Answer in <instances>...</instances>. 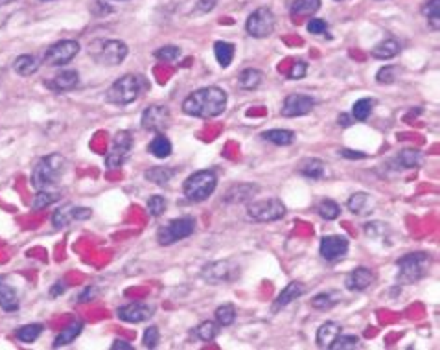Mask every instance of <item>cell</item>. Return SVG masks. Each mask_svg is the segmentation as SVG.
Listing matches in <instances>:
<instances>
[{"mask_svg": "<svg viewBox=\"0 0 440 350\" xmlns=\"http://www.w3.org/2000/svg\"><path fill=\"white\" fill-rule=\"evenodd\" d=\"M227 92L220 87H203L184 98L183 113L193 119H215L227 109Z\"/></svg>", "mask_w": 440, "mask_h": 350, "instance_id": "6da1fadb", "label": "cell"}, {"mask_svg": "<svg viewBox=\"0 0 440 350\" xmlns=\"http://www.w3.org/2000/svg\"><path fill=\"white\" fill-rule=\"evenodd\" d=\"M67 170V161L60 153H50L35 164L32 172V186L35 190L54 189Z\"/></svg>", "mask_w": 440, "mask_h": 350, "instance_id": "7a4b0ae2", "label": "cell"}, {"mask_svg": "<svg viewBox=\"0 0 440 350\" xmlns=\"http://www.w3.org/2000/svg\"><path fill=\"white\" fill-rule=\"evenodd\" d=\"M398 282L400 284H416L430 273L431 256L428 253H409L403 254L402 259L396 260Z\"/></svg>", "mask_w": 440, "mask_h": 350, "instance_id": "3957f363", "label": "cell"}, {"mask_svg": "<svg viewBox=\"0 0 440 350\" xmlns=\"http://www.w3.org/2000/svg\"><path fill=\"white\" fill-rule=\"evenodd\" d=\"M142 87H144V81H142L140 76L125 74L109 87L107 92H105V100L109 103H113V105L124 107V105L133 103L140 96Z\"/></svg>", "mask_w": 440, "mask_h": 350, "instance_id": "277c9868", "label": "cell"}, {"mask_svg": "<svg viewBox=\"0 0 440 350\" xmlns=\"http://www.w3.org/2000/svg\"><path fill=\"white\" fill-rule=\"evenodd\" d=\"M218 189V175L212 170H199L192 173L183 184V194L186 200L193 203H201V201L209 200L210 195L214 194Z\"/></svg>", "mask_w": 440, "mask_h": 350, "instance_id": "5b68a950", "label": "cell"}, {"mask_svg": "<svg viewBox=\"0 0 440 350\" xmlns=\"http://www.w3.org/2000/svg\"><path fill=\"white\" fill-rule=\"evenodd\" d=\"M193 231H195V220L190 216H183V218H177V220H172L166 225H162L157 231V240L161 245H172V243L192 236Z\"/></svg>", "mask_w": 440, "mask_h": 350, "instance_id": "8992f818", "label": "cell"}, {"mask_svg": "<svg viewBox=\"0 0 440 350\" xmlns=\"http://www.w3.org/2000/svg\"><path fill=\"white\" fill-rule=\"evenodd\" d=\"M98 46L100 49H92L91 54L92 58L102 63V65L107 67H116L120 63H124V60L127 58L129 49L124 41H118V39H107V41H98Z\"/></svg>", "mask_w": 440, "mask_h": 350, "instance_id": "52a82bcc", "label": "cell"}, {"mask_svg": "<svg viewBox=\"0 0 440 350\" xmlns=\"http://www.w3.org/2000/svg\"><path fill=\"white\" fill-rule=\"evenodd\" d=\"M274 26H276V19L269 8H258L245 21V32L254 39H265L273 35Z\"/></svg>", "mask_w": 440, "mask_h": 350, "instance_id": "ba28073f", "label": "cell"}, {"mask_svg": "<svg viewBox=\"0 0 440 350\" xmlns=\"http://www.w3.org/2000/svg\"><path fill=\"white\" fill-rule=\"evenodd\" d=\"M131 151H133V135L125 130L118 131V133L113 137L109 153L107 157H105L107 170H118V168L124 166V162L129 159Z\"/></svg>", "mask_w": 440, "mask_h": 350, "instance_id": "9c48e42d", "label": "cell"}, {"mask_svg": "<svg viewBox=\"0 0 440 350\" xmlns=\"http://www.w3.org/2000/svg\"><path fill=\"white\" fill-rule=\"evenodd\" d=\"M247 214L251 220L262 221V223H267V221H276L280 218H284L285 214V205L279 198H267V200L252 201L247 205Z\"/></svg>", "mask_w": 440, "mask_h": 350, "instance_id": "30bf717a", "label": "cell"}, {"mask_svg": "<svg viewBox=\"0 0 440 350\" xmlns=\"http://www.w3.org/2000/svg\"><path fill=\"white\" fill-rule=\"evenodd\" d=\"M80 52V44L72 39H63L58 41L44 52V63L50 67H63L74 60Z\"/></svg>", "mask_w": 440, "mask_h": 350, "instance_id": "8fae6325", "label": "cell"}, {"mask_svg": "<svg viewBox=\"0 0 440 350\" xmlns=\"http://www.w3.org/2000/svg\"><path fill=\"white\" fill-rule=\"evenodd\" d=\"M172 124V113L166 105H151L142 113L140 125L151 133H164Z\"/></svg>", "mask_w": 440, "mask_h": 350, "instance_id": "7c38bea8", "label": "cell"}, {"mask_svg": "<svg viewBox=\"0 0 440 350\" xmlns=\"http://www.w3.org/2000/svg\"><path fill=\"white\" fill-rule=\"evenodd\" d=\"M203 279H206L210 284H225L238 279V265L231 260H220L212 262L204 268Z\"/></svg>", "mask_w": 440, "mask_h": 350, "instance_id": "4fadbf2b", "label": "cell"}, {"mask_svg": "<svg viewBox=\"0 0 440 350\" xmlns=\"http://www.w3.org/2000/svg\"><path fill=\"white\" fill-rule=\"evenodd\" d=\"M315 107V100L308 94H290L285 96L280 114L285 119H297V116H304L310 114Z\"/></svg>", "mask_w": 440, "mask_h": 350, "instance_id": "5bb4252c", "label": "cell"}, {"mask_svg": "<svg viewBox=\"0 0 440 350\" xmlns=\"http://www.w3.org/2000/svg\"><path fill=\"white\" fill-rule=\"evenodd\" d=\"M349 240L346 236H339V234H330V236H322L321 245H319V253L328 262H335V260L343 259L344 254L349 253Z\"/></svg>", "mask_w": 440, "mask_h": 350, "instance_id": "9a60e30c", "label": "cell"}, {"mask_svg": "<svg viewBox=\"0 0 440 350\" xmlns=\"http://www.w3.org/2000/svg\"><path fill=\"white\" fill-rule=\"evenodd\" d=\"M116 315H118L124 323H144L153 315V308L144 304V302H131V304H125V306H120L116 310Z\"/></svg>", "mask_w": 440, "mask_h": 350, "instance_id": "2e32d148", "label": "cell"}, {"mask_svg": "<svg viewBox=\"0 0 440 350\" xmlns=\"http://www.w3.org/2000/svg\"><path fill=\"white\" fill-rule=\"evenodd\" d=\"M374 282H376V273L369 268H358V270L350 271L344 279V286L350 291H365Z\"/></svg>", "mask_w": 440, "mask_h": 350, "instance_id": "e0dca14e", "label": "cell"}, {"mask_svg": "<svg viewBox=\"0 0 440 350\" xmlns=\"http://www.w3.org/2000/svg\"><path fill=\"white\" fill-rule=\"evenodd\" d=\"M260 186L258 184L251 183H238L232 184L231 189L225 192V198L223 201L225 203H231V205H240V203H249L252 200V195L258 194Z\"/></svg>", "mask_w": 440, "mask_h": 350, "instance_id": "ac0fdd59", "label": "cell"}, {"mask_svg": "<svg viewBox=\"0 0 440 350\" xmlns=\"http://www.w3.org/2000/svg\"><path fill=\"white\" fill-rule=\"evenodd\" d=\"M304 293H306V288H304L302 282H290L284 290L280 291L279 297L274 299L273 306H271V312H279V310H282V308H285L288 304H291V302L304 295Z\"/></svg>", "mask_w": 440, "mask_h": 350, "instance_id": "d6986e66", "label": "cell"}, {"mask_svg": "<svg viewBox=\"0 0 440 350\" xmlns=\"http://www.w3.org/2000/svg\"><path fill=\"white\" fill-rule=\"evenodd\" d=\"M78 83H80V74L76 70H63L58 76H54L52 80L46 81V87L54 92H69L74 91Z\"/></svg>", "mask_w": 440, "mask_h": 350, "instance_id": "ffe728a7", "label": "cell"}, {"mask_svg": "<svg viewBox=\"0 0 440 350\" xmlns=\"http://www.w3.org/2000/svg\"><path fill=\"white\" fill-rule=\"evenodd\" d=\"M299 173L308 179L319 181L326 173V164L321 159H317V157H308V159L301 161V164H299Z\"/></svg>", "mask_w": 440, "mask_h": 350, "instance_id": "44dd1931", "label": "cell"}, {"mask_svg": "<svg viewBox=\"0 0 440 350\" xmlns=\"http://www.w3.org/2000/svg\"><path fill=\"white\" fill-rule=\"evenodd\" d=\"M339 334H341V324L335 323V321H326V323H322L321 326H319V330H317L315 335L317 347L328 349Z\"/></svg>", "mask_w": 440, "mask_h": 350, "instance_id": "7402d4cb", "label": "cell"}, {"mask_svg": "<svg viewBox=\"0 0 440 350\" xmlns=\"http://www.w3.org/2000/svg\"><path fill=\"white\" fill-rule=\"evenodd\" d=\"M402 52V46L398 43L396 39H385V41H381L378 43L374 49H372V58L374 60H380V61H389L392 58H396L398 54Z\"/></svg>", "mask_w": 440, "mask_h": 350, "instance_id": "603a6c76", "label": "cell"}, {"mask_svg": "<svg viewBox=\"0 0 440 350\" xmlns=\"http://www.w3.org/2000/svg\"><path fill=\"white\" fill-rule=\"evenodd\" d=\"M319 10H321V0H293L290 13L293 19H301V17L315 15Z\"/></svg>", "mask_w": 440, "mask_h": 350, "instance_id": "cb8c5ba5", "label": "cell"}, {"mask_svg": "<svg viewBox=\"0 0 440 350\" xmlns=\"http://www.w3.org/2000/svg\"><path fill=\"white\" fill-rule=\"evenodd\" d=\"M0 308L4 312H15L17 308H19L17 291L4 279H0Z\"/></svg>", "mask_w": 440, "mask_h": 350, "instance_id": "d4e9b609", "label": "cell"}, {"mask_svg": "<svg viewBox=\"0 0 440 350\" xmlns=\"http://www.w3.org/2000/svg\"><path fill=\"white\" fill-rule=\"evenodd\" d=\"M148 151L153 157H157V159H168V157L172 155L173 148L170 139L164 137V133H157L155 139L151 140L150 146H148Z\"/></svg>", "mask_w": 440, "mask_h": 350, "instance_id": "484cf974", "label": "cell"}, {"mask_svg": "<svg viewBox=\"0 0 440 350\" xmlns=\"http://www.w3.org/2000/svg\"><path fill=\"white\" fill-rule=\"evenodd\" d=\"M214 54L215 60L220 63L221 69H227L231 67L232 60H234V54H236V46L229 41H215L214 43Z\"/></svg>", "mask_w": 440, "mask_h": 350, "instance_id": "4316f807", "label": "cell"}, {"mask_svg": "<svg viewBox=\"0 0 440 350\" xmlns=\"http://www.w3.org/2000/svg\"><path fill=\"white\" fill-rule=\"evenodd\" d=\"M262 80V70L245 69L240 72V76H238V85H240V89H243V91H254V89L260 87Z\"/></svg>", "mask_w": 440, "mask_h": 350, "instance_id": "83f0119b", "label": "cell"}, {"mask_svg": "<svg viewBox=\"0 0 440 350\" xmlns=\"http://www.w3.org/2000/svg\"><path fill=\"white\" fill-rule=\"evenodd\" d=\"M81 330H83V323H80V321H74V323H70L69 326H64L63 330H61L60 334H58V338L54 340V349H60V347H64V345H70V343H74V340L78 338V335L81 334Z\"/></svg>", "mask_w": 440, "mask_h": 350, "instance_id": "f1b7e54d", "label": "cell"}, {"mask_svg": "<svg viewBox=\"0 0 440 350\" xmlns=\"http://www.w3.org/2000/svg\"><path fill=\"white\" fill-rule=\"evenodd\" d=\"M262 139L271 142L274 146H291L295 142L297 135L295 131H290V130H269V131H263L262 133Z\"/></svg>", "mask_w": 440, "mask_h": 350, "instance_id": "f546056e", "label": "cell"}, {"mask_svg": "<svg viewBox=\"0 0 440 350\" xmlns=\"http://www.w3.org/2000/svg\"><path fill=\"white\" fill-rule=\"evenodd\" d=\"M13 70H15L19 76H22V78H26V76H32L37 72L39 61L35 60L33 55L22 54V55H19L15 61H13Z\"/></svg>", "mask_w": 440, "mask_h": 350, "instance_id": "4dcf8cb0", "label": "cell"}, {"mask_svg": "<svg viewBox=\"0 0 440 350\" xmlns=\"http://www.w3.org/2000/svg\"><path fill=\"white\" fill-rule=\"evenodd\" d=\"M374 105H376V100H372V98H360L352 105V119L358 120V122H365L372 114V111H374Z\"/></svg>", "mask_w": 440, "mask_h": 350, "instance_id": "1f68e13d", "label": "cell"}, {"mask_svg": "<svg viewBox=\"0 0 440 350\" xmlns=\"http://www.w3.org/2000/svg\"><path fill=\"white\" fill-rule=\"evenodd\" d=\"M422 15L428 19V24L433 32L440 30V0H430L422 6Z\"/></svg>", "mask_w": 440, "mask_h": 350, "instance_id": "d6a6232c", "label": "cell"}, {"mask_svg": "<svg viewBox=\"0 0 440 350\" xmlns=\"http://www.w3.org/2000/svg\"><path fill=\"white\" fill-rule=\"evenodd\" d=\"M339 301H341V293L339 291H322V293H319V295H315L312 299V308H315V310H330Z\"/></svg>", "mask_w": 440, "mask_h": 350, "instance_id": "836d02e7", "label": "cell"}, {"mask_svg": "<svg viewBox=\"0 0 440 350\" xmlns=\"http://www.w3.org/2000/svg\"><path fill=\"white\" fill-rule=\"evenodd\" d=\"M144 175L148 181H151V183H155V184H161L162 186V184H168V181H172V177L175 175V170L166 168V166H155V168H151V170H148Z\"/></svg>", "mask_w": 440, "mask_h": 350, "instance_id": "e575fe53", "label": "cell"}, {"mask_svg": "<svg viewBox=\"0 0 440 350\" xmlns=\"http://www.w3.org/2000/svg\"><path fill=\"white\" fill-rule=\"evenodd\" d=\"M394 161H396L402 168L411 170V168H416L420 162H422V153H420L419 150H411V148H409V150L400 151Z\"/></svg>", "mask_w": 440, "mask_h": 350, "instance_id": "d590c367", "label": "cell"}, {"mask_svg": "<svg viewBox=\"0 0 440 350\" xmlns=\"http://www.w3.org/2000/svg\"><path fill=\"white\" fill-rule=\"evenodd\" d=\"M236 321V308L234 304H221L215 308V323L220 326H231Z\"/></svg>", "mask_w": 440, "mask_h": 350, "instance_id": "8d00e7d4", "label": "cell"}, {"mask_svg": "<svg viewBox=\"0 0 440 350\" xmlns=\"http://www.w3.org/2000/svg\"><path fill=\"white\" fill-rule=\"evenodd\" d=\"M43 334V324H26L15 332V338L22 343H33L39 340V335Z\"/></svg>", "mask_w": 440, "mask_h": 350, "instance_id": "74e56055", "label": "cell"}, {"mask_svg": "<svg viewBox=\"0 0 440 350\" xmlns=\"http://www.w3.org/2000/svg\"><path fill=\"white\" fill-rule=\"evenodd\" d=\"M74 220V205H64L61 209H58L52 216V223H54L55 229H63L69 223H72Z\"/></svg>", "mask_w": 440, "mask_h": 350, "instance_id": "f35d334b", "label": "cell"}, {"mask_svg": "<svg viewBox=\"0 0 440 350\" xmlns=\"http://www.w3.org/2000/svg\"><path fill=\"white\" fill-rule=\"evenodd\" d=\"M317 212L321 218H324L326 221L337 220L339 214H341V207L339 203H335L333 200H322L319 205H317Z\"/></svg>", "mask_w": 440, "mask_h": 350, "instance_id": "ab89813d", "label": "cell"}, {"mask_svg": "<svg viewBox=\"0 0 440 350\" xmlns=\"http://www.w3.org/2000/svg\"><path fill=\"white\" fill-rule=\"evenodd\" d=\"M220 324L214 323V321H204V323H201L195 329V335H197L199 340L201 341H214L215 338H218V334H220Z\"/></svg>", "mask_w": 440, "mask_h": 350, "instance_id": "60d3db41", "label": "cell"}, {"mask_svg": "<svg viewBox=\"0 0 440 350\" xmlns=\"http://www.w3.org/2000/svg\"><path fill=\"white\" fill-rule=\"evenodd\" d=\"M358 345H360V338L358 335H343V334H339L335 340H333V343L328 349L330 350H354L358 349Z\"/></svg>", "mask_w": 440, "mask_h": 350, "instance_id": "b9f144b4", "label": "cell"}, {"mask_svg": "<svg viewBox=\"0 0 440 350\" xmlns=\"http://www.w3.org/2000/svg\"><path fill=\"white\" fill-rule=\"evenodd\" d=\"M155 58L162 63H172V61H177L181 58V49L175 44H166V46L155 50Z\"/></svg>", "mask_w": 440, "mask_h": 350, "instance_id": "7bdbcfd3", "label": "cell"}, {"mask_svg": "<svg viewBox=\"0 0 440 350\" xmlns=\"http://www.w3.org/2000/svg\"><path fill=\"white\" fill-rule=\"evenodd\" d=\"M58 200H60V195L55 194V192H50V190H39V194L35 195L32 207L33 210H41L44 209V207H50Z\"/></svg>", "mask_w": 440, "mask_h": 350, "instance_id": "ee69618b", "label": "cell"}, {"mask_svg": "<svg viewBox=\"0 0 440 350\" xmlns=\"http://www.w3.org/2000/svg\"><path fill=\"white\" fill-rule=\"evenodd\" d=\"M398 74H400V69H398L396 65H387L383 67V69L378 70L376 81L381 83V85H391V83L396 81Z\"/></svg>", "mask_w": 440, "mask_h": 350, "instance_id": "f6af8a7d", "label": "cell"}, {"mask_svg": "<svg viewBox=\"0 0 440 350\" xmlns=\"http://www.w3.org/2000/svg\"><path fill=\"white\" fill-rule=\"evenodd\" d=\"M367 201H369V195H367L365 192H355V194L350 195V200L346 205H349V210L352 214H361V212L365 210Z\"/></svg>", "mask_w": 440, "mask_h": 350, "instance_id": "bcb514c9", "label": "cell"}, {"mask_svg": "<svg viewBox=\"0 0 440 350\" xmlns=\"http://www.w3.org/2000/svg\"><path fill=\"white\" fill-rule=\"evenodd\" d=\"M148 210H150V214L153 218H159L166 210V200L162 195H151L150 200H148Z\"/></svg>", "mask_w": 440, "mask_h": 350, "instance_id": "7dc6e473", "label": "cell"}, {"mask_svg": "<svg viewBox=\"0 0 440 350\" xmlns=\"http://www.w3.org/2000/svg\"><path fill=\"white\" fill-rule=\"evenodd\" d=\"M365 232L369 238H383L389 232V225L383 221H371L365 225Z\"/></svg>", "mask_w": 440, "mask_h": 350, "instance_id": "c3c4849f", "label": "cell"}, {"mask_svg": "<svg viewBox=\"0 0 440 350\" xmlns=\"http://www.w3.org/2000/svg\"><path fill=\"white\" fill-rule=\"evenodd\" d=\"M159 340H161V332H159L157 326L146 329L144 338H142V343H144L146 349H155V347L159 345Z\"/></svg>", "mask_w": 440, "mask_h": 350, "instance_id": "681fc988", "label": "cell"}, {"mask_svg": "<svg viewBox=\"0 0 440 350\" xmlns=\"http://www.w3.org/2000/svg\"><path fill=\"white\" fill-rule=\"evenodd\" d=\"M306 30L313 35H322V33L328 32V22L324 19H310V22L306 24Z\"/></svg>", "mask_w": 440, "mask_h": 350, "instance_id": "f907efd6", "label": "cell"}, {"mask_svg": "<svg viewBox=\"0 0 440 350\" xmlns=\"http://www.w3.org/2000/svg\"><path fill=\"white\" fill-rule=\"evenodd\" d=\"M306 72H308V63L306 61H295V65L291 69L290 72V80H302V78H306Z\"/></svg>", "mask_w": 440, "mask_h": 350, "instance_id": "816d5d0a", "label": "cell"}, {"mask_svg": "<svg viewBox=\"0 0 440 350\" xmlns=\"http://www.w3.org/2000/svg\"><path fill=\"white\" fill-rule=\"evenodd\" d=\"M215 6H218V0H197V4H195V13H201V15L210 13Z\"/></svg>", "mask_w": 440, "mask_h": 350, "instance_id": "f5cc1de1", "label": "cell"}, {"mask_svg": "<svg viewBox=\"0 0 440 350\" xmlns=\"http://www.w3.org/2000/svg\"><path fill=\"white\" fill-rule=\"evenodd\" d=\"M339 153H341V157H344V159H367V153H361V151H354V150H346V148L339 150Z\"/></svg>", "mask_w": 440, "mask_h": 350, "instance_id": "db71d44e", "label": "cell"}, {"mask_svg": "<svg viewBox=\"0 0 440 350\" xmlns=\"http://www.w3.org/2000/svg\"><path fill=\"white\" fill-rule=\"evenodd\" d=\"M337 124L341 125V128H350V125L354 124V119H352V114L341 113L337 116Z\"/></svg>", "mask_w": 440, "mask_h": 350, "instance_id": "11a10c76", "label": "cell"}, {"mask_svg": "<svg viewBox=\"0 0 440 350\" xmlns=\"http://www.w3.org/2000/svg\"><path fill=\"white\" fill-rule=\"evenodd\" d=\"M111 349L113 350H133V345H129L127 341H122V340H116L111 345Z\"/></svg>", "mask_w": 440, "mask_h": 350, "instance_id": "9f6ffc18", "label": "cell"}, {"mask_svg": "<svg viewBox=\"0 0 440 350\" xmlns=\"http://www.w3.org/2000/svg\"><path fill=\"white\" fill-rule=\"evenodd\" d=\"M96 293V288H87L85 293L80 295V302H87V301H92V295Z\"/></svg>", "mask_w": 440, "mask_h": 350, "instance_id": "6f0895ef", "label": "cell"}, {"mask_svg": "<svg viewBox=\"0 0 440 350\" xmlns=\"http://www.w3.org/2000/svg\"><path fill=\"white\" fill-rule=\"evenodd\" d=\"M64 291V286H63V282H58V284L54 286V288H52V290H50V295L52 297H55V295H61V293H63Z\"/></svg>", "mask_w": 440, "mask_h": 350, "instance_id": "680465c9", "label": "cell"}, {"mask_svg": "<svg viewBox=\"0 0 440 350\" xmlns=\"http://www.w3.org/2000/svg\"><path fill=\"white\" fill-rule=\"evenodd\" d=\"M15 0H0V6H8V4H13Z\"/></svg>", "mask_w": 440, "mask_h": 350, "instance_id": "91938a15", "label": "cell"}, {"mask_svg": "<svg viewBox=\"0 0 440 350\" xmlns=\"http://www.w3.org/2000/svg\"><path fill=\"white\" fill-rule=\"evenodd\" d=\"M335 2H343V0H335Z\"/></svg>", "mask_w": 440, "mask_h": 350, "instance_id": "94428289", "label": "cell"}, {"mask_svg": "<svg viewBox=\"0 0 440 350\" xmlns=\"http://www.w3.org/2000/svg\"><path fill=\"white\" fill-rule=\"evenodd\" d=\"M43 2H49V0H43Z\"/></svg>", "mask_w": 440, "mask_h": 350, "instance_id": "6125c7cd", "label": "cell"}]
</instances>
